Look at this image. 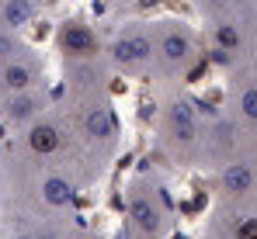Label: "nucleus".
<instances>
[{"mask_svg":"<svg viewBox=\"0 0 257 239\" xmlns=\"http://www.w3.org/2000/svg\"><path fill=\"white\" fill-rule=\"evenodd\" d=\"M111 56H115L118 66H125V70H139V66L150 63V56H153V42L146 39L143 32H128V35H118V39H115Z\"/></svg>","mask_w":257,"mask_h":239,"instance_id":"1","label":"nucleus"},{"mask_svg":"<svg viewBox=\"0 0 257 239\" xmlns=\"http://www.w3.org/2000/svg\"><path fill=\"white\" fill-rule=\"evenodd\" d=\"M157 52H160V59H164L167 66H181V63L191 56V39H188L184 32L171 28V32H164V39H160V45H157Z\"/></svg>","mask_w":257,"mask_h":239,"instance_id":"2","label":"nucleus"},{"mask_svg":"<svg viewBox=\"0 0 257 239\" xmlns=\"http://www.w3.org/2000/svg\"><path fill=\"white\" fill-rule=\"evenodd\" d=\"M222 191H229V194H247V191H254V170H250V163H226V170H222Z\"/></svg>","mask_w":257,"mask_h":239,"instance_id":"3","label":"nucleus"},{"mask_svg":"<svg viewBox=\"0 0 257 239\" xmlns=\"http://www.w3.org/2000/svg\"><path fill=\"white\" fill-rule=\"evenodd\" d=\"M128 215H132V222L143 229V232H160V211L153 208V201L143 198V194H136V198L128 201Z\"/></svg>","mask_w":257,"mask_h":239,"instance_id":"4","label":"nucleus"},{"mask_svg":"<svg viewBox=\"0 0 257 239\" xmlns=\"http://www.w3.org/2000/svg\"><path fill=\"white\" fill-rule=\"evenodd\" d=\"M167 128H171V135L177 142H191L195 135H198V125H195V115L184 108V104H174L171 115H167Z\"/></svg>","mask_w":257,"mask_h":239,"instance_id":"5","label":"nucleus"},{"mask_svg":"<svg viewBox=\"0 0 257 239\" xmlns=\"http://www.w3.org/2000/svg\"><path fill=\"white\" fill-rule=\"evenodd\" d=\"M28 146H32L35 153L49 156V153H56V149L63 146V135H59V128H56V125L42 121V125H32V132H28Z\"/></svg>","mask_w":257,"mask_h":239,"instance_id":"6","label":"nucleus"},{"mask_svg":"<svg viewBox=\"0 0 257 239\" xmlns=\"http://www.w3.org/2000/svg\"><path fill=\"white\" fill-rule=\"evenodd\" d=\"M84 128H87V135H90V139L108 142V139L115 135V118H111V111H108V108H94V111H87Z\"/></svg>","mask_w":257,"mask_h":239,"instance_id":"7","label":"nucleus"},{"mask_svg":"<svg viewBox=\"0 0 257 239\" xmlns=\"http://www.w3.org/2000/svg\"><path fill=\"white\" fill-rule=\"evenodd\" d=\"M42 198H45V204H52V208H66V204L73 201V184H70L66 177H45L42 180Z\"/></svg>","mask_w":257,"mask_h":239,"instance_id":"8","label":"nucleus"},{"mask_svg":"<svg viewBox=\"0 0 257 239\" xmlns=\"http://www.w3.org/2000/svg\"><path fill=\"white\" fill-rule=\"evenodd\" d=\"M32 80H35V73H32V66H25V63H7L4 73H0V83H4L7 90H14V94H25V90L32 87Z\"/></svg>","mask_w":257,"mask_h":239,"instance_id":"9","label":"nucleus"},{"mask_svg":"<svg viewBox=\"0 0 257 239\" xmlns=\"http://www.w3.org/2000/svg\"><path fill=\"white\" fill-rule=\"evenodd\" d=\"M35 111H39V101H35L32 94H18V97H11V101L4 104V118L14 121V125H18V121H28Z\"/></svg>","mask_w":257,"mask_h":239,"instance_id":"10","label":"nucleus"},{"mask_svg":"<svg viewBox=\"0 0 257 239\" xmlns=\"http://www.w3.org/2000/svg\"><path fill=\"white\" fill-rule=\"evenodd\" d=\"M32 14H35V4H32V0H7V4H4V11H0L4 25H11V28L28 25V21H32Z\"/></svg>","mask_w":257,"mask_h":239,"instance_id":"11","label":"nucleus"},{"mask_svg":"<svg viewBox=\"0 0 257 239\" xmlns=\"http://www.w3.org/2000/svg\"><path fill=\"white\" fill-rule=\"evenodd\" d=\"M63 42H66L70 52H90L94 49V39H90V32H87L84 25H70L63 32Z\"/></svg>","mask_w":257,"mask_h":239,"instance_id":"12","label":"nucleus"},{"mask_svg":"<svg viewBox=\"0 0 257 239\" xmlns=\"http://www.w3.org/2000/svg\"><path fill=\"white\" fill-rule=\"evenodd\" d=\"M215 42H219V49H240L236 25H215Z\"/></svg>","mask_w":257,"mask_h":239,"instance_id":"13","label":"nucleus"},{"mask_svg":"<svg viewBox=\"0 0 257 239\" xmlns=\"http://www.w3.org/2000/svg\"><path fill=\"white\" fill-rule=\"evenodd\" d=\"M240 111L247 115L250 121H257V87H247V90H240Z\"/></svg>","mask_w":257,"mask_h":239,"instance_id":"14","label":"nucleus"},{"mask_svg":"<svg viewBox=\"0 0 257 239\" xmlns=\"http://www.w3.org/2000/svg\"><path fill=\"white\" fill-rule=\"evenodd\" d=\"M236 239H257V218H240L236 222Z\"/></svg>","mask_w":257,"mask_h":239,"instance_id":"15","label":"nucleus"},{"mask_svg":"<svg viewBox=\"0 0 257 239\" xmlns=\"http://www.w3.org/2000/svg\"><path fill=\"white\" fill-rule=\"evenodd\" d=\"M11 52H14L11 39H0V59H11Z\"/></svg>","mask_w":257,"mask_h":239,"instance_id":"16","label":"nucleus"},{"mask_svg":"<svg viewBox=\"0 0 257 239\" xmlns=\"http://www.w3.org/2000/svg\"><path fill=\"white\" fill-rule=\"evenodd\" d=\"M14 239H32V236H14Z\"/></svg>","mask_w":257,"mask_h":239,"instance_id":"17","label":"nucleus"}]
</instances>
